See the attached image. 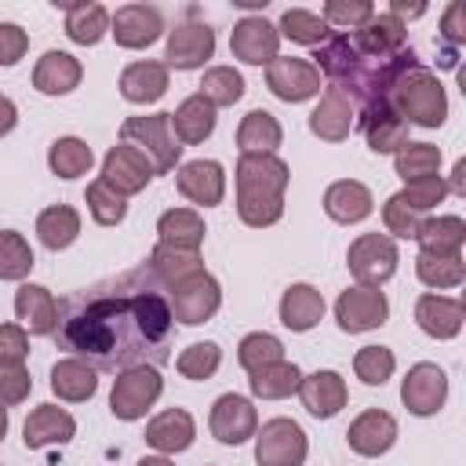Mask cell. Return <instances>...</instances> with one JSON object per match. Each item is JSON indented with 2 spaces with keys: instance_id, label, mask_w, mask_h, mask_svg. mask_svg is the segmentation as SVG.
<instances>
[{
  "instance_id": "cell-8",
  "label": "cell",
  "mask_w": 466,
  "mask_h": 466,
  "mask_svg": "<svg viewBox=\"0 0 466 466\" xmlns=\"http://www.w3.org/2000/svg\"><path fill=\"white\" fill-rule=\"evenodd\" d=\"M160 393H164V379H160L157 368L116 371V382H113V393H109V411L124 422H135L157 404Z\"/></svg>"
},
{
  "instance_id": "cell-54",
  "label": "cell",
  "mask_w": 466,
  "mask_h": 466,
  "mask_svg": "<svg viewBox=\"0 0 466 466\" xmlns=\"http://www.w3.org/2000/svg\"><path fill=\"white\" fill-rule=\"evenodd\" d=\"M33 390V379L25 368H4L0 364V408H11V404H22Z\"/></svg>"
},
{
  "instance_id": "cell-40",
  "label": "cell",
  "mask_w": 466,
  "mask_h": 466,
  "mask_svg": "<svg viewBox=\"0 0 466 466\" xmlns=\"http://www.w3.org/2000/svg\"><path fill=\"white\" fill-rule=\"evenodd\" d=\"M146 266H149V273L164 284V291H167L171 284H178L182 277H189V273L204 269L200 251H178V248H167V244H157V248L149 251Z\"/></svg>"
},
{
  "instance_id": "cell-58",
  "label": "cell",
  "mask_w": 466,
  "mask_h": 466,
  "mask_svg": "<svg viewBox=\"0 0 466 466\" xmlns=\"http://www.w3.org/2000/svg\"><path fill=\"white\" fill-rule=\"evenodd\" d=\"M15 124H18V109H15V102L7 95H0V135H7Z\"/></svg>"
},
{
  "instance_id": "cell-18",
  "label": "cell",
  "mask_w": 466,
  "mask_h": 466,
  "mask_svg": "<svg viewBox=\"0 0 466 466\" xmlns=\"http://www.w3.org/2000/svg\"><path fill=\"white\" fill-rule=\"evenodd\" d=\"M393 441H397V419H393L390 411H382V408L360 411V415L350 422V430H346V444H350L357 455H364V459L386 455V451L393 448Z\"/></svg>"
},
{
  "instance_id": "cell-37",
  "label": "cell",
  "mask_w": 466,
  "mask_h": 466,
  "mask_svg": "<svg viewBox=\"0 0 466 466\" xmlns=\"http://www.w3.org/2000/svg\"><path fill=\"white\" fill-rule=\"evenodd\" d=\"M280 138H284L280 120L266 109H251L237 127V149L240 153H277Z\"/></svg>"
},
{
  "instance_id": "cell-17",
  "label": "cell",
  "mask_w": 466,
  "mask_h": 466,
  "mask_svg": "<svg viewBox=\"0 0 466 466\" xmlns=\"http://www.w3.org/2000/svg\"><path fill=\"white\" fill-rule=\"evenodd\" d=\"M109 33L116 36L120 47L138 51V47H149L164 33V18H160V11L153 4H124L109 18Z\"/></svg>"
},
{
  "instance_id": "cell-4",
  "label": "cell",
  "mask_w": 466,
  "mask_h": 466,
  "mask_svg": "<svg viewBox=\"0 0 466 466\" xmlns=\"http://www.w3.org/2000/svg\"><path fill=\"white\" fill-rule=\"evenodd\" d=\"M390 106L404 124H419V127H441L444 116H448L444 84L426 66H419V69H411L397 80V87L390 95Z\"/></svg>"
},
{
  "instance_id": "cell-6",
  "label": "cell",
  "mask_w": 466,
  "mask_h": 466,
  "mask_svg": "<svg viewBox=\"0 0 466 466\" xmlns=\"http://www.w3.org/2000/svg\"><path fill=\"white\" fill-rule=\"evenodd\" d=\"M167 306H171V317L178 324L197 328V324H204L218 313L222 288L208 269H197V273H189V277H182L178 284L167 288Z\"/></svg>"
},
{
  "instance_id": "cell-43",
  "label": "cell",
  "mask_w": 466,
  "mask_h": 466,
  "mask_svg": "<svg viewBox=\"0 0 466 466\" xmlns=\"http://www.w3.org/2000/svg\"><path fill=\"white\" fill-rule=\"evenodd\" d=\"M277 33L288 36V40H295V44H313V47H320L331 29H328V22H324L320 15L302 11V7H288V11L280 15Z\"/></svg>"
},
{
  "instance_id": "cell-33",
  "label": "cell",
  "mask_w": 466,
  "mask_h": 466,
  "mask_svg": "<svg viewBox=\"0 0 466 466\" xmlns=\"http://www.w3.org/2000/svg\"><path fill=\"white\" fill-rule=\"evenodd\" d=\"M157 233H160V244H167V248L200 251L208 229H204V218L193 208H171L157 218Z\"/></svg>"
},
{
  "instance_id": "cell-13",
  "label": "cell",
  "mask_w": 466,
  "mask_h": 466,
  "mask_svg": "<svg viewBox=\"0 0 466 466\" xmlns=\"http://www.w3.org/2000/svg\"><path fill=\"white\" fill-rule=\"evenodd\" d=\"M215 55V29L208 22H182L167 33L164 66L167 69H200Z\"/></svg>"
},
{
  "instance_id": "cell-61",
  "label": "cell",
  "mask_w": 466,
  "mask_h": 466,
  "mask_svg": "<svg viewBox=\"0 0 466 466\" xmlns=\"http://www.w3.org/2000/svg\"><path fill=\"white\" fill-rule=\"evenodd\" d=\"M4 433H7V408H0V441H4Z\"/></svg>"
},
{
  "instance_id": "cell-53",
  "label": "cell",
  "mask_w": 466,
  "mask_h": 466,
  "mask_svg": "<svg viewBox=\"0 0 466 466\" xmlns=\"http://www.w3.org/2000/svg\"><path fill=\"white\" fill-rule=\"evenodd\" d=\"M29 357V335L22 324H0V364L22 368Z\"/></svg>"
},
{
  "instance_id": "cell-9",
  "label": "cell",
  "mask_w": 466,
  "mask_h": 466,
  "mask_svg": "<svg viewBox=\"0 0 466 466\" xmlns=\"http://www.w3.org/2000/svg\"><path fill=\"white\" fill-rule=\"evenodd\" d=\"M306 433L295 419H269L255 430V462L258 466H302L306 462Z\"/></svg>"
},
{
  "instance_id": "cell-34",
  "label": "cell",
  "mask_w": 466,
  "mask_h": 466,
  "mask_svg": "<svg viewBox=\"0 0 466 466\" xmlns=\"http://www.w3.org/2000/svg\"><path fill=\"white\" fill-rule=\"evenodd\" d=\"M415 240L422 244V251H437V255H459L462 240H466V222L459 215H430L419 222Z\"/></svg>"
},
{
  "instance_id": "cell-27",
  "label": "cell",
  "mask_w": 466,
  "mask_h": 466,
  "mask_svg": "<svg viewBox=\"0 0 466 466\" xmlns=\"http://www.w3.org/2000/svg\"><path fill=\"white\" fill-rule=\"evenodd\" d=\"M15 313H18V320H22V328L29 335H51L58 302L44 284H22L15 291Z\"/></svg>"
},
{
  "instance_id": "cell-46",
  "label": "cell",
  "mask_w": 466,
  "mask_h": 466,
  "mask_svg": "<svg viewBox=\"0 0 466 466\" xmlns=\"http://www.w3.org/2000/svg\"><path fill=\"white\" fill-rule=\"evenodd\" d=\"M84 200H87V211H91V218L98 226H120L124 215H127V197H120L116 189H109L102 178L87 182Z\"/></svg>"
},
{
  "instance_id": "cell-20",
  "label": "cell",
  "mask_w": 466,
  "mask_h": 466,
  "mask_svg": "<svg viewBox=\"0 0 466 466\" xmlns=\"http://www.w3.org/2000/svg\"><path fill=\"white\" fill-rule=\"evenodd\" d=\"M299 397H302V408L317 419H331L346 408V379L339 371H313V375H302L299 382Z\"/></svg>"
},
{
  "instance_id": "cell-26",
  "label": "cell",
  "mask_w": 466,
  "mask_h": 466,
  "mask_svg": "<svg viewBox=\"0 0 466 466\" xmlns=\"http://www.w3.org/2000/svg\"><path fill=\"white\" fill-rule=\"evenodd\" d=\"M84 76V66L69 51H44L33 66V87L40 95H69Z\"/></svg>"
},
{
  "instance_id": "cell-29",
  "label": "cell",
  "mask_w": 466,
  "mask_h": 466,
  "mask_svg": "<svg viewBox=\"0 0 466 466\" xmlns=\"http://www.w3.org/2000/svg\"><path fill=\"white\" fill-rule=\"evenodd\" d=\"M324 317V295L313 284H291L280 295V324L288 331H309Z\"/></svg>"
},
{
  "instance_id": "cell-25",
  "label": "cell",
  "mask_w": 466,
  "mask_h": 466,
  "mask_svg": "<svg viewBox=\"0 0 466 466\" xmlns=\"http://www.w3.org/2000/svg\"><path fill=\"white\" fill-rule=\"evenodd\" d=\"M309 131H313L317 138H324V142H342V138H350V131H353V102H350L342 91L324 87L317 109L309 113Z\"/></svg>"
},
{
  "instance_id": "cell-28",
  "label": "cell",
  "mask_w": 466,
  "mask_h": 466,
  "mask_svg": "<svg viewBox=\"0 0 466 466\" xmlns=\"http://www.w3.org/2000/svg\"><path fill=\"white\" fill-rule=\"evenodd\" d=\"M167 91V66L164 62H131L120 73V95L135 106H149Z\"/></svg>"
},
{
  "instance_id": "cell-41",
  "label": "cell",
  "mask_w": 466,
  "mask_h": 466,
  "mask_svg": "<svg viewBox=\"0 0 466 466\" xmlns=\"http://www.w3.org/2000/svg\"><path fill=\"white\" fill-rule=\"evenodd\" d=\"M415 277L426 284V288H459L462 277H466V262H462V251L459 255H437V251H419L415 255Z\"/></svg>"
},
{
  "instance_id": "cell-59",
  "label": "cell",
  "mask_w": 466,
  "mask_h": 466,
  "mask_svg": "<svg viewBox=\"0 0 466 466\" xmlns=\"http://www.w3.org/2000/svg\"><path fill=\"white\" fill-rule=\"evenodd\" d=\"M444 189H451L455 197H466V160H455V167H451V182H448Z\"/></svg>"
},
{
  "instance_id": "cell-55",
  "label": "cell",
  "mask_w": 466,
  "mask_h": 466,
  "mask_svg": "<svg viewBox=\"0 0 466 466\" xmlns=\"http://www.w3.org/2000/svg\"><path fill=\"white\" fill-rule=\"evenodd\" d=\"M25 51H29V36H25V29L15 25V22H0V66H15V62H22Z\"/></svg>"
},
{
  "instance_id": "cell-44",
  "label": "cell",
  "mask_w": 466,
  "mask_h": 466,
  "mask_svg": "<svg viewBox=\"0 0 466 466\" xmlns=\"http://www.w3.org/2000/svg\"><path fill=\"white\" fill-rule=\"evenodd\" d=\"M197 95H204L215 109H218V106H233V102L244 98V76H240L233 66H211V69L204 73Z\"/></svg>"
},
{
  "instance_id": "cell-48",
  "label": "cell",
  "mask_w": 466,
  "mask_h": 466,
  "mask_svg": "<svg viewBox=\"0 0 466 466\" xmlns=\"http://www.w3.org/2000/svg\"><path fill=\"white\" fill-rule=\"evenodd\" d=\"M218 364H222L218 342H193V346H186V350L178 353V360H175L178 375H182V379H193V382L211 379V375L218 371Z\"/></svg>"
},
{
  "instance_id": "cell-60",
  "label": "cell",
  "mask_w": 466,
  "mask_h": 466,
  "mask_svg": "<svg viewBox=\"0 0 466 466\" xmlns=\"http://www.w3.org/2000/svg\"><path fill=\"white\" fill-rule=\"evenodd\" d=\"M138 466H175V462H171L167 455H142Z\"/></svg>"
},
{
  "instance_id": "cell-12",
  "label": "cell",
  "mask_w": 466,
  "mask_h": 466,
  "mask_svg": "<svg viewBox=\"0 0 466 466\" xmlns=\"http://www.w3.org/2000/svg\"><path fill=\"white\" fill-rule=\"evenodd\" d=\"M400 400L411 415H437L448 400V375L430 360L411 364L400 382Z\"/></svg>"
},
{
  "instance_id": "cell-57",
  "label": "cell",
  "mask_w": 466,
  "mask_h": 466,
  "mask_svg": "<svg viewBox=\"0 0 466 466\" xmlns=\"http://www.w3.org/2000/svg\"><path fill=\"white\" fill-rule=\"evenodd\" d=\"M390 15H393L397 22H404V18H419V15H426V4H404V0H393V4H390Z\"/></svg>"
},
{
  "instance_id": "cell-15",
  "label": "cell",
  "mask_w": 466,
  "mask_h": 466,
  "mask_svg": "<svg viewBox=\"0 0 466 466\" xmlns=\"http://www.w3.org/2000/svg\"><path fill=\"white\" fill-rule=\"evenodd\" d=\"M211 433L218 444H244L255 437L258 430V415H255V404L240 393H222L215 404H211Z\"/></svg>"
},
{
  "instance_id": "cell-10",
  "label": "cell",
  "mask_w": 466,
  "mask_h": 466,
  "mask_svg": "<svg viewBox=\"0 0 466 466\" xmlns=\"http://www.w3.org/2000/svg\"><path fill=\"white\" fill-rule=\"evenodd\" d=\"M266 87L280 98V102H306L313 95H320V73L313 62L295 58V55H277L266 66Z\"/></svg>"
},
{
  "instance_id": "cell-23",
  "label": "cell",
  "mask_w": 466,
  "mask_h": 466,
  "mask_svg": "<svg viewBox=\"0 0 466 466\" xmlns=\"http://www.w3.org/2000/svg\"><path fill=\"white\" fill-rule=\"evenodd\" d=\"M462 317H466V306L448 295L426 291L415 302V320L430 339H455L462 331Z\"/></svg>"
},
{
  "instance_id": "cell-2",
  "label": "cell",
  "mask_w": 466,
  "mask_h": 466,
  "mask_svg": "<svg viewBox=\"0 0 466 466\" xmlns=\"http://www.w3.org/2000/svg\"><path fill=\"white\" fill-rule=\"evenodd\" d=\"M313 58H317V73L328 76V87L342 91L346 98H357L360 116L386 109L397 80L422 66L411 44L397 47V51H364L350 40V33L328 36Z\"/></svg>"
},
{
  "instance_id": "cell-47",
  "label": "cell",
  "mask_w": 466,
  "mask_h": 466,
  "mask_svg": "<svg viewBox=\"0 0 466 466\" xmlns=\"http://www.w3.org/2000/svg\"><path fill=\"white\" fill-rule=\"evenodd\" d=\"M237 360H240L244 371H258V368H266V364L284 360V342H280L277 335H269V331H251V335L240 339Z\"/></svg>"
},
{
  "instance_id": "cell-35",
  "label": "cell",
  "mask_w": 466,
  "mask_h": 466,
  "mask_svg": "<svg viewBox=\"0 0 466 466\" xmlns=\"http://www.w3.org/2000/svg\"><path fill=\"white\" fill-rule=\"evenodd\" d=\"M36 233L47 251H62L80 237V211L69 204H51L36 215Z\"/></svg>"
},
{
  "instance_id": "cell-14",
  "label": "cell",
  "mask_w": 466,
  "mask_h": 466,
  "mask_svg": "<svg viewBox=\"0 0 466 466\" xmlns=\"http://www.w3.org/2000/svg\"><path fill=\"white\" fill-rule=\"evenodd\" d=\"M277 47H280V33L273 22H266L262 15H248L233 25V36H229V51L233 58H240L244 66H269L277 58Z\"/></svg>"
},
{
  "instance_id": "cell-56",
  "label": "cell",
  "mask_w": 466,
  "mask_h": 466,
  "mask_svg": "<svg viewBox=\"0 0 466 466\" xmlns=\"http://www.w3.org/2000/svg\"><path fill=\"white\" fill-rule=\"evenodd\" d=\"M441 36H444L448 44H466V4H462V0H451V4L444 7Z\"/></svg>"
},
{
  "instance_id": "cell-38",
  "label": "cell",
  "mask_w": 466,
  "mask_h": 466,
  "mask_svg": "<svg viewBox=\"0 0 466 466\" xmlns=\"http://www.w3.org/2000/svg\"><path fill=\"white\" fill-rule=\"evenodd\" d=\"M248 375H251L248 386H251V393H255L258 400L291 397V393L299 390V382H302V371H299V364H291V360H277V364H266V368L248 371Z\"/></svg>"
},
{
  "instance_id": "cell-52",
  "label": "cell",
  "mask_w": 466,
  "mask_h": 466,
  "mask_svg": "<svg viewBox=\"0 0 466 466\" xmlns=\"http://www.w3.org/2000/svg\"><path fill=\"white\" fill-rule=\"evenodd\" d=\"M382 222H386V229L393 233V237H400V240H415V229H419V222H422V215H415L397 193L382 204Z\"/></svg>"
},
{
  "instance_id": "cell-32",
  "label": "cell",
  "mask_w": 466,
  "mask_h": 466,
  "mask_svg": "<svg viewBox=\"0 0 466 466\" xmlns=\"http://www.w3.org/2000/svg\"><path fill=\"white\" fill-rule=\"evenodd\" d=\"M353 124L364 131L371 153H400V149L408 146V124L393 113V106L375 109L371 116H360V120H353Z\"/></svg>"
},
{
  "instance_id": "cell-5",
  "label": "cell",
  "mask_w": 466,
  "mask_h": 466,
  "mask_svg": "<svg viewBox=\"0 0 466 466\" xmlns=\"http://www.w3.org/2000/svg\"><path fill=\"white\" fill-rule=\"evenodd\" d=\"M120 142L135 146V149L149 160L153 175L175 171V164H178V157H182V146H178V138L171 135V113L127 116V120L120 124Z\"/></svg>"
},
{
  "instance_id": "cell-21",
  "label": "cell",
  "mask_w": 466,
  "mask_h": 466,
  "mask_svg": "<svg viewBox=\"0 0 466 466\" xmlns=\"http://www.w3.org/2000/svg\"><path fill=\"white\" fill-rule=\"evenodd\" d=\"M76 433V419L58 408V404H40L29 411L25 426H22V441L25 448H51V444H69Z\"/></svg>"
},
{
  "instance_id": "cell-19",
  "label": "cell",
  "mask_w": 466,
  "mask_h": 466,
  "mask_svg": "<svg viewBox=\"0 0 466 466\" xmlns=\"http://www.w3.org/2000/svg\"><path fill=\"white\" fill-rule=\"evenodd\" d=\"M178 193L200 208H215L226 197V171L218 160H189L178 167Z\"/></svg>"
},
{
  "instance_id": "cell-24",
  "label": "cell",
  "mask_w": 466,
  "mask_h": 466,
  "mask_svg": "<svg viewBox=\"0 0 466 466\" xmlns=\"http://www.w3.org/2000/svg\"><path fill=\"white\" fill-rule=\"evenodd\" d=\"M371 208H375L371 189L364 182H357V178H339V182H331L324 189V211H328L331 222H342V226L364 222L371 215Z\"/></svg>"
},
{
  "instance_id": "cell-42",
  "label": "cell",
  "mask_w": 466,
  "mask_h": 466,
  "mask_svg": "<svg viewBox=\"0 0 466 466\" xmlns=\"http://www.w3.org/2000/svg\"><path fill=\"white\" fill-rule=\"evenodd\" d=\"M393 167L404 178V186L419 182V178H433L441 167V149L430 142H408L400 153H393Z\"/></svg>"
},
{
  "instance_id": "cell-7",
  "label": "cell",
  "mask_w": 466,
  "mask_h": 466,
  "mask_svg": "<svg viewBox=\"0 0 466 466\" xmlns=\"http://www.w3.org/2000/svg\"><path fill=\"white\" fill-rule=\"evenodd\" d=\"M346 266L353 273V280L360 288H382L393 269H397V244L386 233H360L350 251H346Z\"/></svg>"
},
{
  "instance_id": "cell-36",
  "label": "cell",
  "mask_w": 466,
  "mask_h": 466,
  "mask_svg": "<svg viewBox=\"0 0 466 466\" xmlns=\"http://www.w3.org/2000/svg\"><path fill=\"white\" fill-rule=\"evenodd\" d=\"M62 7H66V36L73 44L91 47L109 33V11L102 4L87 0V4H62Z\"/></svg>"
},
{
  "instance_id": "cell-51",
  "label": "cell",
  "mask_w": 466,
  "mask_h": 466,
  "mask_svg": "<svg viewBox=\"0 0 466 466\" xmlns=\"http://www.w3.org/2000/svg\"><path fill=\"white\" fill-rule=\"evenodd\" d=\"M444 182H441V175H433V178H419V182H408L397 197L415 211V215H426V211H433L441 200H444Z\"/></svg>"
},
{
  "instance_id": "cell-30",
  "label": "cell",
  "mask_w": 466,
  "mask_h": 466,
  "mask_svg": "<svg viewBox=\"0 0 466 466\" xmlns=\"http://www.w3.org/2000/svg\"><path fill=\"white\" fill-rule=\"evenodd\" d=\"M215 131V106L204 95H189L175 113H171V135L178 146H197Z\"/></svg>"
},
{
  "instance_id": "cell-11",
  "label": "cell",
  "mask_w": 466,
  "mask_h": 466,
  "mask_svg": "<svg viewBox=\"0 0 466 466\" xmlns=\"http://www.w3.org/2000/svg\"><path fill=\"white\" fill-rule=\"evenodd\" d=\"M390 317V302L379 288H346L339 299H335V320L342 331L350 335H360V331H371V328H382Z\"/></svg>"
},
{
  "instance_id": "cell-16",
  "label": "cell",
  "mask_w": 466,
  "mask_h": 466,
  "mask_svg": "<svg viewBox=\"0 0 466 466\" xmlns=\"http://www.w3.org/2000/svg\"><path fill=\"white\" fill-rule=\"evenodd\" d=\"M149 178H153L149 160H146L135 146H127V142L113 146V149L102 157V182H106L109 189H116L120 197L142 193V189L149 186Z\"/></svg>"
},
{
  "instance_id": "cell-1",
  "label": "cell",
  "mask_w": 466,
  "mask_h": 466,
  "mask_svg": "<svg viewBox=\"0 0 466 466\" xmlns=\"http://www.w3.org/2000/svg\"><path fill=\"white\" fill-rule=\"evenodd\" d=\"M51 335L58 350L87 360L95 371L160 368L171 360L175 317L164 284L142 262L58 299Z\"/></svg>"
},
{
  "instance_id": "cell-39",
  "label": "cell",
  "mask_w": 466,
  "mask_h": 466,
  "mask_svg": "<svg viewBox=\"0 0 466 466\" xmlns=\"http://www.w3.org/2000/svg\"><path fill=\"white\" fill-rule=\"evenodd\" d=\"M91 164H95V153H91V146H87L84 138H76V135H62V138H55L51 149H47V167H51L58 178H80V175L91 171Z\"/></svg>"
},
{
  "instance_id": "cell-50",
  "label": "cell",
  "mask_w": 466,
  "mask_h": 466,
  "mask_svg": "<svg viewBox=\"0 0 466 466\" xmlns=\"http://www.w3.org/2000/svg\"><path fill=\"white\" fill-rule=\"evenodd\" d=\"M371 15H375V4H371V0H328L320 18L328 22V29H331V25H339V29H357V25H364Z\"/></svg>"
},
{
  "instance_id": "cell-3",
  "label": "cell",
  "mask_w": 466,
  "mask_h": 466,
  "mask_svg": "<svg viewBox=\"0 0 466 466\" xmlns=\"http://www.w3.org/2000/svg\"><path fill=\"white\" fill-rule=\"evenodd\" d=\"M288 164L277 153H240L237 160V215L244 226H273L284 215Z\"/></svg>"
},
{
  "instance_id": "cell-31",
  "label": "cell",
  "mask_w": 466,
  "mask_h": 466,
  "mask_svg": "<svg viewBox=\"0 0 466 466\" xmlns=\"http://www.w3.org/2000/svg\"><path fill=\"white\" fill-rule=\"evenodd\" d=\"M51 390H55V397L58 400H87V397H95V390H98V375H95V368L87 364V360H80V357H62V360H55V368H51Z\"/></svg>"
},
{
  "instance_id": "cell-22",
  "label": "cell",
  "mask_w": 466,
  "mask_h": 466,
  "mask_svg": "<svg viewBox=\"0 0 466 466\" xmlns=\"http://www.w3.org/2000/svg\"><path fill=\"white\" fill-rule=\"evenodd\" d=\"M193 437H197V422L186 408H167L146 422V444L157 448L160 455L186 451L193 444Z\"/></svg>"
},
{
  "instance_id": "cell-49",
  "label": "cell",
  "mask_w": 466,
  "mask_h": 466,
  "mask_svg": "<svg viewBox=\"0 0 466 466\" xmlns=\"http://www.w3.org/2000/svg\"><path fill=\"white\" fill-rule=\"evenodd\" d=\"M393 368H397V357L390 346H364L353 357V371L364 386H382L393 375Z\"/></svg>"
},
{
  "instance_id": "cell-45",
  "label": "cell",
  "mask_w": 466,
  "mask_h": 466,
  "mask_svg": "<svg viewBox=\"0 0 466 466\" xmlns=\"http://www.w3.org/2000/svg\"><path fill=\"white\" fill-rule=\"evenodd\" d=\"M33 248L18 229H0V280H22L33 269Z\"/></svg>"
}]
</instances>
